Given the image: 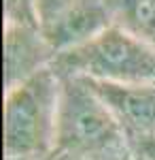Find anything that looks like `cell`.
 Returning a JSON list of instances; mask_svg holds the SVG:
<instances>
[{
  "label": "cell",
  "instance_id": "cell-1",
  "mask_svg": "<svg viewBox=\"0 0 155 160\" xmlns=\"http://www.w3.org/2000/svg\"><path fill=\"white\" fill-rule=\"evenodd\" d=\"M62 81L51 68H43L4 94L2 148L9 160L45 154L55 145Z\"/></svg>",
  "mask_w": 155,
  "mask_h": 160
},
{
  "label": "cell",
  "instance_id": "cell-2",
  "mask_svg": "<svg viewBox=\"0 0 155 160\" xmlns=\"http://www.w3.org/2000/svg\"><path fill=\"white\" fill-rule=\"evenodd\" d=\"M72 77L106 83L155 81V47L123 26H106L58 58Z\"/></svg>",
  "mask_w": 155,
  "mask_h": 160
},
{
  "label": "cell",
  "instance_id": "cell-3",
  "mask_svg": "<svg viewBox=\"0 0 155 160\" xmlns=\"http://www.w3.org/2000/svg\"><path fill=\"white\" fill-rule=\"evenodd\" d=\"M123 128L83 77L62 81L55 145L81 158H104L123 148Z\"/></svg>",
  "mask_w": 155,
  "mask_h": 160
},
{
  "label": "cell",
  "instance_id": "cell-4",
  "mask_svg": "<svg viewBox=\"0 0 155 160\" xmlns=\"http://www.w3.org/2000/svg\"><path fill=\"white\" fill-rule=\"evenodd\" d=\"M89 81V79H87ZM100 100L115 115L123 132L140 141L155 137V81L151 83H106L89 81Z\"/></svg>",
  "mask_w": 155,
  "mask_h": 160
},
{
  "label": "cell",
  "instance_id": "cell-5",
  "mask_svg": "<svg viewBox=\"0 0 155 160\" xmlns=\"http://www.w3.org/2000/svg\"><path fill=\"white\" fill-rule=\"evenodd\" d=\"M51 51L43 30L4 28V88L11 90L47 68Z\"/></svg>",
  "mask_w": 155,
  "mask_h": 160
},
{
  "label": "cell",
  "instance_id": "cell-6",
  "mask_svg": "<svg viewBox=\"0 0 155 160\" xmlns=\"http://www.w3.org/2000/svg\"><path fill=\"white\" fill-rule=\"evenodd\" d=\"M4 28H40L38 0H4Z\"/></svg>",
  "mask_w": 155,
  "mask_h": 160
},
{
  "label": "cell",
  "instance_id": "cell-7",
  "mask_svg": "<svg viewBox=\"0 0 155 160\" xmlns=\"http://www.w3.org/2000/svg\"><path fill=\"white\" fill-rule=\"evenodd\" d=\"M123 17L134 28L155 34V0H115Z\"/></svg>",
  "mask_w": 155,
  "mask_h": 160
},
{
  "label": "cell",
  "instance_id": "cell-8",
  "mask_svg": "<svg viewBox=\"0 0 155 160\" xmlns=\"http://www.w3.org/2000/svg\"><path fill=\"white\" fill-rule=\"evenodd\" d=\"M140 149H143V154H144L147 160H155V137L143 139V141H140Z\"/></svg>",
  "mask_w": 155,
  "mask_h": 160
}]
</instances>
